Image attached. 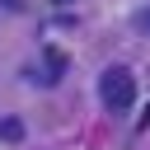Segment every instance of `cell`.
Here are the masks:
<instances>
[{
  "label": "cell",
  "instance_id": "obj_2",
  "mask_svg": "<svg viewBox=\"0 0 150 150\" xmlns=\"http://www.w3.org/2000/svg\"><path fill=\"white\" fill-rule=\"evenodd\" d=\"M0 136H5V141H19V136H23V127H19L14 117H5V122H0Z\"/></svg>",
  "mask_w": 150,
  "mask_h": 150
},
{
  "label": "cell",
  "instance_id": "obj_1",
  "mask_svg": "<svg viewBox=\"0 0 150 150\" xmlns=\"http://www.w3.org/2000/svg\"><path fill=\"white\" fill-rule=\"evenodd\" d=\"M98 98H103L108 112H127V108L136 103V75H131L127 66H108L103 80H98Z\"/></svg>",
  "mask_w": 150,
  "mask_h": 150
},
{
  "label": "cell",
  "instance_id": "obj_3",
  "mask_svg": "<svg viewBox=\"0 0 150 150\" xmlns=\"http://www.w3.org/2000/svg\"><path fill=\"white\" fill-rule=\"evenodd\" d=\"M136 127H141V131H150V108L141 112V122H136Z\"/></svg>",
  "mask_w": 150,
  "mask_h": 150
}]
</instances>
